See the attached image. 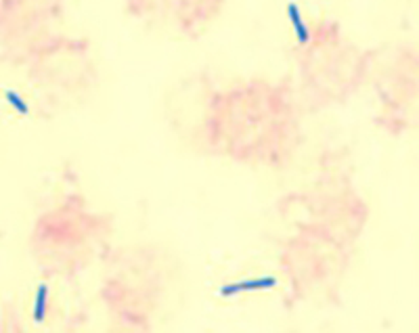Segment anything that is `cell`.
Instances as JSON below:
<instances>
[{
	"label": "cell",
	"mask_w": 419,
	"mask_h": 333,
	"mask_svg": "<svg viewBox=\"0 0 419 333\" xmlns=\"http://www.w3.org/2000/svg\"><path fill=\"white\" fill-rule=\"evenodd\" d=\"M279 285V279L273 274H264V277H254V279H241V281H233V283H224L218 287V295L224 300H231L239 293L245 291H262V289H273Z\"/></svg>",
	"instance_id": "6da1fadb"
},
{
	"label": "cell",
	"mask_w": 419,
	"mask_h": 333,
	"mask_svg": "<svg viewBox=\"0 0 419 333\" xmlns=\"http://www.w3.org/2000/svg\"><path fill=\"white\" fill-rule=\"evenodd\" d=\"M285 15H287L289 24H291V28H294L298 45L306 47L310 42V28H308V24H306V20L302 15V9H300V5L296 3V0H289V3H287Z\"/></svg>",
	"instance_id": "7a4b0ae2"
},
{
	"label": "cell",
	"mask_w": 419,
	"mask_h": 333,
	"mask_svg": "<svg viewBox=\"0 0 419 333\" xmlns=\"http://www.w3.org/2000/svg\"><path fill=\"white\" fill-rule=\"evenodd\" d=\"M49 302H51V287L49 283H38L34 291V304H32V318L36 325H43L49 314Z\"/></svg>",
	"instance_id": "3957f363"
},
{
	"label": "cell",
	"mask_w": 419,
	"mask_h": 333,
	"mask_svg": "<svg viewBox=\"0 0 419 333\" xmlns=\"http://www.w3.org/2000/svg\"><path fill=\"white\" fill-rule=\"evenodd\" d=\"M5 101H7V103L13 107V111H15L17 116H22V118L30 116V111H32L30 103H28L17 91H13V88H7V91H5Z\"/></svg>",
	"instance_id": "277c9868"
}]
</instances>
